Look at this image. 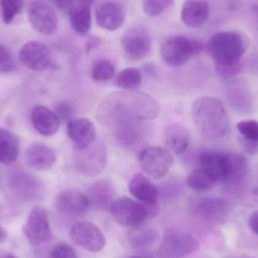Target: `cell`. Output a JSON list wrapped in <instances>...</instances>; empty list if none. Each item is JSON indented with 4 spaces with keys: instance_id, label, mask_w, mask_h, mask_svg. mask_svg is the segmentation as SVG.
Returning a JSON list of instances; mask_svg holds the SVG:
<instances>
[{
    "instance_id": "35",
    "label": "cell",
    "mask_w": 258,
    "mask_h": 258,
    "mask_svg": "<svg viewBox=\"0 0 258 258\" xmlns=\"http://www.w3.org/2000/svg\"><path fill=\"white\" fill-rule=\"evenodd\" d=\"M236 128L245 139L258 142V122L254 119L238 122Z\"/></svg>"
},
{
    "instance_id": "47",
    "label": "cell",
    "mask_w": 258,
    "mask_h": 258,
    "mask_svg": "<svg viewBox=\"0 0 258 258\" xmlns=\"http://www.w3.org/2000/svg\"><path fill=\"white\" fill-rule=\"evenodd\" d=\"M129 258H141V257H135V256H134V257H129Z\"/></svg>"
},
{
    "instance_id": "16",
    "label": "cell",
    "mask_w": 258,
    "mask_h": 258,
    "mask_svg": "<svg viewBox=\"0 0 258 258\" xmlns=\"http://www.w3.org/2000/svg\"><path fill=\"white\" fill-rule=\"evenodd\" d=\"M200 169L216 183L226 182L228 177L229 164L227 153L207 150L199 155Z\"/></svg>"
},
{
    "instance_id": "34",
    "label": "cell",
    "mask_w": 258,
    "mask_h": 258,
    "mask_svg": "<svg viewBox=\"0 0 258 258\" xmlns=\"http://www.w3.org/2000/svg\"><path fill=\"white\" fill-rule=\"evenodd\" d=\"M174 0H143L144 12L150 17H156L163 13L174 3Z\"/></svg>"
},
{
    "instance_id": "33",
    "label": "cell",
    "mask_w": 258,
    "mask_h": 258,
    "mask_svg": "<svg viewBox=\"0 0 258 258\" xmlns=\"http://www.w3.org/2000/svg\"><path fill=\"white\" fill-rule=\"evenodd\" d=\"M22 7V0H0L2 19L4 24H12L21 13Z\"/></svg>"
},
{
    "instance_id": "17",
    "label": "cell",
    "mask_w": 258,
    "mask_h": 258,
    "mask_svg": "<svg viewBox=\"0 0 258 258\" xmlns=\"http://www.w3.org/2000/svg\"><path fill=\"white\" fill-rule=\"evenodd\" d=\"M67 134L76 150H83L96 140V128L87 118L73 119L67 124Z\"/></svg>"
},
{
    "instance_id": "43",
    "label": "cell",
    "mask_w": 258,
    "mask_h": 258,
    "mask_svg": "<svg viewBox=\"0 0 258 258\" xmlns=\"http://www.w3.org/2000/svg\"><path fill=\"white\" fill-rule=\"evenodd\" d=\"M100 39L97 37H92L89 39V42H88L87 45V50L88 51H92V50L95 49L96 48L98 45H100Z\"/></svg>"
},
{
    "instance_id": "45",
    "label": "cell",
    "mask_w": 258,
    "mask_h": 258,
    "mask_svg": "<svg viewBox=\"0 0 258 258\" xmlns=\"http://www.w3.org/2000/svg\"><path fill=\"white\" fill-rule=\"evenodd\" d=\"M7 232L5 230L4 227L0 224V244L4 242L7 239Z\"/></svg>"
},
{
    "instance_id": "38",
    "label": "cell",
    "mask_w": 258,
    "mask_h": 258,
    "mask_svg": "<svg viewBox=\"0 0 258 258\" xmlns=\"http://www.w3.org/2000/svg\"><path fill=\"white\" fill-rule=\"evenodd\" d=\"M215 69L222 78L231 79L241 72L242 64L241 61L232 64H215Z\"/></svg>"
},
{
    "instance_id": "23",
    "label": "cell",
    "mask_w": 258,
    "mask_h": 258,
    "mask_svg": "<svg viewBox=\"0 0 258 258\" xmlns=\"http://www.w3.org/2000/svg\"><path fill=\"white\" fill-rule=\"evenodd\" d=\"M31 122L35 130L43 136L54 135L58 130L60 124V120L54 110L42 105L33 108L31 113Z\"/></svg>"
},
{
    "instance_id": "15",
    "label": "cell",
    "mask_w": 258,
    "mask_h": 258,
    "mask_svg": "<svg viewBox=\"0 0 258 258\" xmlns=\"http://www.w3.org/2000/svg\"><path fill=\"white\" fill-rule=\"evenodd\" d=\"M20 61L28 69L33 71H44L51 63V53L45 44L37 41H30L23 45L19 52Z\"/></svg>"
},
{
    "instance_id": "19",
    "label": "cell",
    "mask_w": 258,
    "mask_h": 258,
    "mask_svg": "<svg viewBox=\"0 0 258 258\" xmlns=\"http://www.w3.org/2000/svg\"><path fill=\"white\" fill-rule=\"evenodd\" d=\"M115 189L111 182L107 180H98L92 183L87 189L89 206L97 211L110 210L114 201Z\"/></svg>"
},
{
    "instance_id": "11",
    "label": "cell",
    "mask_w": 258,
    "mask_h": 258,
    "mask_svg": "<svg viewBox=\"0 0 258 258\" xmlns=\"http://www.w3.org/2000/svg\"><path fill=\"white\" fill-rule=\"evenodd\" d=\"M70 236L77 246L90 252H99L106 246V237L98 226L88 221L76 223L71 228Z\"/></svg>"
},
{
    "instance_id": "46",
    "label": "cell",
    "mask_w": 258,
    "mask_h": 258,
    "mask_svg": "<svg viewBox=\"0 0 258 258\" xmlns=\"http://www.w3.org/2000/svg\"><path fill=\"white\" fill-rule=\"evenodd\" d=\"M0 258H19L17 257L15 254H12L10 252H6V251H3L0 252Z\"/></svg>"
},
{
    "instance_id": "32",
    "label": "cell",
    "mask_w": 258,
    "mask_h": 258,
    "mask_svg": "<svg viewBox=\"0 0 258 258\" xmlns=\"http://www.w3.org/2000/svg\"><path fill=\"white\" fill-rule=\"evenodd\" d=\"M216 183V182L214 181L208 174L200 168L190 173L186 178V184L188 186L197 191H204L212 189Z\"/></svg>"
},
{
    "instance_id": "20",
    "label": "cell",
    "mask_w": 258,
    "mask_h": 258,
    "mask_svg": "<svg viewBox=\"0 0 258 258\" xmlns=\"http://www.w3.org/2000/svg\"><path fill=\"white\" fill-rule=\"evenodd\" d=\"M55 206L67 215H82L90 207L86 195L75 189L61 191L56 197Z\"/></svg>"
},
{
    "instance_id": "39",
    "label": "cell",
    "mask_w": 258,
    "mask_h": 258,
    "mask_svg": "<svg viewBox=\"0 0 258 258\" xmlns=\"http://www.w3.org/2000/svg\"><path fill=\"white\" fill-rule=\"evenodd\" d=\"M54 111L60 121H68V122L72 120L74 114V108L72 104L65 101L57 103L54 106Z\"/></svg>"
},
{
    "instance_id": "8",
    "label": "cell",
    "mask_w": 258,
    "mask_h": 258,
    "mask_svg": "<svg viewBox=\"0 0 258 258\" xmlns=\"http://www.w3.org/2000/svg\"><path fill=\"white\" fill-rule=\"evenodd\" d=\"M138 159L141 168L153 179L165 177L174 164L171 151L158 146L143 149Z\"/></svg>"
},
{
    "instance_id": "31",
    "label": "cell",
    "mask_w": 258,
    "mask_h": 258,
    "mask_svg": "<svg viewBox=\"0 0 258 258\" xmlns=\"http://www.w3.org/2000/svg\"><path fill=\"white\" fill-rule=\"evenodd\" d=\"M116 68L113 62L107 59L98 60L92 65L91 77L96 82H106L114 77Z\"/></svg>"
},
{
    "instance_id": "30",
    "label": "cell",
    "mask_w": 258,
    "mask_h": 258,
    "mask_svg": "<svg viewBox=\"0 0 258 258\" xmlns=\"http://www.w3.org/2000/svg\"><path fill=\"white\" fill-rule=\"evenodd\" d=\"M142 74L141 71L135 68L122 70L116 75L115 84L122 90L134 92L141 86Z\"/></svg>"
},
{
    "instance_id": "44",
    "label": "cell",
    "mask_w": 258,
    "mask_h": 258,
    "mask_svg": "<svg viewBox=\"0 0 258 258\" xmlns=\"http://www.w3.org/2000/svg\"><path fill=\"white\" fill-rule=\"evenodd\" d=\"M95 1L96 0H77V6L92 8V5L95 3Z\"/></svg>"
},
{
    "instance_id": "13",
    "label": "cell",
    "mask_w": 258,
    "mask_h": 258,
    "mask_svg": "<svg viewBox=\"0 0 258 258\" xmlns=\"http://www.w3.org/2000/svg\"><path fill=\"white\" fill-rule=\"evenodd\" d=\"M194 215L206 224L219 225L228 218L229 206L226 201L216 197L200 199L194 207Z\"/></svg>"
},
{
    "instance_id": "5",
    "label": "cell",
    "mask_w": 258,
    "mask_h": 258,
    "mask_svg": "<svg viewBox=\"0 0 258 258\" xmlns=\"http://www.w3.org/2000/svg\"><path fill=\"white\" fill-rule=\"evenodd\" d=\"M204 45L200 41L177 35L167 38L160 48L162 60L168 66H182L194 56L203 51Z\"/></svg>"
},
{
    "instance_id": "1",
    "label": "cell",
    "mask_w": 258,
    "mask_h": 258,
    "mask_svg": "<svg viewBox=\"0 0 258 258\" xmlns=\"http://www.w3.org/2000/svg\"><path fill=\"white\" fill-rule=\"evenodd\" d=\"M159 110L150 95L125 91L107 95L98 107V117L118 145L133 151L147 141L149 122L157 117Z\"/></svg>"
},
{
    "instance_id": "18",
    "label": "cell",
    "mask_w": 258,
    "mask_h": 258,
    "mask_svg": "<svg viewBox=\"0 0 258 258\" xmlns=\"http://www.w3.org/2000/svg\"><path fill=\"white\" fill-rule=\"evenodd\" d=\"M97 24L101 28L115 31L122 27L125 20V12L119 3L112 1L103 2L95 9Z\"/></svg>"
},
{
    "instance_id": "12",
    "label": "cell",
    "mask_w": 258,
    "mask_h": 258,
    "mask_svg": "<svg viewBox=\"0 0 258 258\" xmlns=\"http://www.w3.org/2000/svg\"><path fill=\"white\" fill-rule=\"evenodd\" d=\"M122 46L129 60H143L151 51L150 33L141 26H133L125 30L122 36Z\"/></svg>"
},
{
    "instance_id": "37",
    "label": "cell",
    "mask_w": 258,
    "mask_h": 258,
    "mask_svg": "<svg viewBox=\"0 0 258 258\" xmlns=\"http://www.w3.org/2000/svg\"><path fill=\"white\" fill-rule=\"evenodd\" d=\"M15 69V61L9 50L0 45V74H6Z\"/></svg>"
},
{
    "instance_id": "10",
    "label": "cell",
    "mask_w": 258,
    "mask_h": 258,
    "mask_svg": "<svg viewBox=\"0 0 258 258\" xmlns=\"http://www.w3.org/2000/svg\"><path fill=\"white\" fill-rule=\"evenodd\" d=\"M9 185L15 195L27 201H39L45 197L42 180L23 170H14L10 173Z\"/></svg>"
},
{
    "instance_id": "40",
    "label": "cell",
    "mask_w": 258,
    "mask_h": 258,
    "mask_svg": "<svg viewBox=\"0 0 258 258\" xmlns=\"http://www.w3.org/2000/svg\"><path fill=\"white\" fill-rule=\"evenodd\" d=\"M52 2L57 9L68 14L77 6V0H52Z\"/></svg>"
},
{
    "instance_id": "22",
    "label": "cell",
    "mask_w": 258,
    "mask_h": 258,
    "mask_svg": "<svg viewBox=\"0 0 258 258\" xmlns=\"http://www.w3.org/2000/svg\"><path fill=\"white\" fill-rule=\"evenodd\" d=\"M210 15V9L204 0H186L181 9L182 22L190 28H199L206 24Z\"/></svg>"
},
{
    "instance_id": "3",
    "label": "cell",
    "mask_w": 258,
    "mask_h": 258,
    "mask_svg": "<svg viewBox=\"0 0 258 258\" xmlns=\"http://www.w3.org/2000/svg\"><path fill=\"white\" fill-rule=\"evenodd\" d=\"M249 45L245 33L227 30L214 34L208 41L206 50L215 64H232L241 61Z\"/></svg>"
},
{
    "instance_id": "42",
    "label": "cell",
    "mask_w": 258,
    "mask_h": 258,
    "mask_svg": "<svg viewBox=\"0 0 258 258\" xmlns=\"http://www.w3.org/2000/svg\"><path fill=\"white\" fill-rule=\"evenodd\" d=\"M248 226L251 231L258 236V210L251 214L248 220Z\"/></svg>"
},
{
    "instance_id": "29",
    "label": "cell",
    "mask_w": 258,
    "mask_h": 258,
    "mask_svg": "<svg viewBox=\"0 0 258 258\" xmlns=\"http://www.w3.org/2000/svg\"><path fill=\"white\" fill-rule=\"evenodd\" d=\"M227 156L229 172L226 182L229 183H239L248 174V160L243 155L239 153H227Z\"/></svg>"
},
{
    "instance_id": "24",
    "label": "cell",
    "mask_w": 258,
    "mask_h": 258,
    "mask_svg": "<svg viewBox=\"0 0 258 258\" xmlns=\"http://www.w3.org/2000/svg\"><path fill=\"white\" fill-rule=\"evenodd\" d=\"M131 194L143 204L157 206L159 192L157 188L143 174H136L128 183Z\"/></svg>"
},
{
    "instance_id": "6",
    "label": "cell",
    "mask_w": 258,
    "mask_h": 258,
    "mask_svg": "<svg viewBox=\"0 0 258 258\" xmlns=\"http://www.w3.org/2000/svg\"><path fill=\"white\" fill-rule=\"evenodd\" d=\"M75 167L85 177H93L101 174L107 162V147L102 140H95L90 146L76 150Z\"/></svg>"
},
{
    "instance_id": "7",
    "label": "cell",
    "mask_w": 258,
    "mask_h": 258,
    "mask_svg": "<svg viewBox=\"0 0 258 258\" xmlns=\"http://www.w3.org/2000/svg\"><path fill=\"white\" fill-rule=\"evenodd\" d=\"M199 247L198 240L189 233L170 230L162 237L157 254L160 258H183L197 251Z\"/></svg>"
},
{
    "instance_id": "36",
    "label": "cell",
    "mask_w": 258,
    "mask_h": 258,
    "mask_svg": "<svg viewBox=\"0 0 258 258\" xmlns=\"http://www.w3.org/2000/svg\"><path fill=\"white\" fill-rule=\"evenodd\" d=\"M49 258H78L77 251L69 244L60 242L53 247Z\"/></svg>"
},
{
    "instance_id": "14",
    "label": "cell",
    "mask_w": 258,
    "mask_h": 258,
    "mask_svg": "<svg viewBox=\"0 0 258 258\" xmlns=\"http://www.w3.org/2000/svg\"><path fill=\"white\" fill-rule=\"evenodd\" d=\"M28 18L32 27L42 34H53L57 30L58 20L56 12L49 4L42 0L30 3Z\"/></svg>"
},
{
    "instance_id": "2",
    "label": "cell",
    "mask_w": 258,
    "mask_h": 258,
    "mask_svg": "<svg viewBox=\"0 0 258 258\" xmlns=\"http://www.w3.org/2000/svg\"><path fill=\"white\" fill-rule=\"evenodd\" d=\"M192 117L199 132L206 139H220L230 131L228 114L218 98L203 97L196 100L192 106Z\"/></svg>"
},
{
    "instance_id": "25",
    "label": "cell",
    "mask_w": 258,
    "mask_h": 258,
    "mask_svg": "<svg viewBox=\"0 0 258 258\" xmlns=\"http://www.w3.org/2000/svg\"><path fill=\"white\" fill-rule=\"evenodd\" d=\"M165 144L176 155H182L187 150L190 144V135L187 129L182 125L172 123L165 129Z\"/></svg>"
},
{
    "instance_id": "28",
    "label": "cell",
    "mask_w": 258,
    "mask_h": 258,
    "mask_svg": "<svg viewBox=\"0 0 258 258\" xmlns=\"http://www.w3.org/2000/svg\"><path fill=\"white\" fill-rule=\"evenodd\" d=\"M134 229L135 230L129 236V241L135 249L139 251L148 250L159 239V233L151 227L140 226Z\"/></svg>"
},
{
    "instance_id": "27",
    "label": "cell",
    "mask_w": 258,
    "mask_h": 258,
    "mask_svg": "<svg viewBox=\"0 0 258 258\" xmlns=\"http://www.w3.org/2000/svg\"><path fill=\"white\" fill-rule=\"evenodd\" d=\"M73 30L80 36H85L92 27V9L86 6H75L68 14Z\"/></svg>"
},
{
    "instance_id": "41",
    "label": "cell",
    "mask_w": 258,
    "mask_h": 258,
    "mask_svg": "<svg viewBox=\"0 0 258 258\" xmlns=\"http://www.w3.org/2000/svg\"><path fill=\"white\" fill-rule=\"evenodd\" d=\"M241 146L244 149L247 153L253 154L255 153L258 150V142L249 141V140L245 139V138L241 137L240 139Z\"/></svg>"
},
{
    "instance_id": "21",
    "label": "cell",
    "mask_w": 258,
    "mask_h": 258,
    "mask_svg": "<svg viewBox=\"0 0 258 258\" xmlns=\"http://www.w3.org/2000/svg\"><path fill=\"white\" fill-rule=\"evenodd\" d=\"M27 163L33 169L45 171L55 165L57 156L51 147L42 143H34L26 152Z\"/></svg>"
},
{
    "instance_id": "26",
    "label": "cell",
    "mask_w": 258,
    "mask_h": 258,
    "mask_svg": "<svg viewBox=\"0 0 258 258\" xmlns=\"http://www.w3.org/2000/svg\"><path fill=\"white\" fill-rule=\"evenodd\" d=\"M19 152L18 137L8 129L0 128V163L3 165L15 163Z\"/></svg>"
},
{
    "instance_id": "9",
    "label": "cell",
    "mask_w": 258,
    "mask_h": 258,
    "mask_svg": "<svg viewBox=\"0 0 258 258\" xmlns=\"http://www.w3.org/2000/svg\"><path fill=\"white\" fill-rule=\"evenodd\" d=\"M23 233L30 245L34 247L40 246L53 239L48 214L45 209L40 206L32 209L23 226Z\"/></svg>"
},
{
    "instance_id": "4",
    "label": "cell",
    "mask_w": 258,
    "mask_h": 258,
    "mask_svg": "<svg viewBox=\"0 0 258 258\" xmlns=\"http://www.w3.org/2000/svg\"><path fill=\"white\" fill-rule=\"evenodd\" d=\"M157 206H148L128 197L115 199L110 207V212L116 223L125 227L142 226L148 218L158 213Z\"/></svg>"
}]
</instances>
